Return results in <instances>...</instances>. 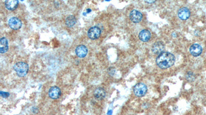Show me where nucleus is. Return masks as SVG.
<instances>
[{
  "mask_svg": "<svg viewBox=\"0 0 206 115\" xmlns=\"http://www.w3.org/2000/svg\"><path fill=\"white\" fill-rule=\"evenodd\" d=\"M76 18L73 15H69L67 17L66 20H65V24L68 27H73L76 24Z\"/></svg>",
  "mask_w": 206,
  "mask_h": 115,
  "instance_id": "dca6fc26",
  "label": "nucleus"
},
{
  "mask_svg": "<svg viewBox=\"0 0 206 115\" xmlns=\"http://www.w3.org/2000/svg\"><path fill=\"white\" fill-rule=\"evenodd\" d=\"M139 37L141 41L143 42H147L150 40L151 37V33L147 29H144L140 32Z\"/></svg>",
  "mask_w": 206,
  "mask_h": 115,
  "instance_id": "f8f14e48",
  "label": "nucleus"
},
{
  "mask_svg": "<svg viewBox=\"0 0 206 115\" xmlns=\"http://www.w3.org/2000/svg\"><path fill=\"white\" fill-rule=\"evenodd\" d=\"M129 18L133 23H139L142 20V14L139 11L133 10L130 12Z\"/></svg>",
  "mask_w": 206,
  "mask_h": 115,
  "instance_id": "423d86ee",
  "label": "nucleus"
},
{
  "mask_svg": "<svg viewBox=\"0 0 206 115\" xmlns=\"http://www.w3.org/2000/svg\"><path fill=\"white\" fill-rule=\"evenodd\" d=\"M175 62V57L170 52H163L158 55L156 59L157 65L162 69L172 67Z\"/></svg>",
  "mask_w": 206,
  "mask_h": 115,
  "instance_id": "f257e3e1",
  "label": "nucleus"
},
{
  "mask_svg": "<svg viewBox=\"0 0 206 115\" xmlns=\"http://www.w3.org/2000/svg\"><path fill=\"white\" fill-rule=\"evenodd\" d=\"M203 52V48L201 46L198 44H192L190 48V52L191 54L194 57L200 56Z\"/></svg>",
  "mask_w": 206,
  "mask_h": 115,
  "instance_id": "9d476101",
  "label": "nucleus"
},
{
  "mask_svg": "<svg viewBox=\"0 0 206 115\" xmlns=\"http://www.w3.org/2000/svg\"><path fill=\"white\" fill-rule=\"evenodd\" d=\"M88 36L91 40H95L99 38L101 34V30L97 26L90 28L88 31Z\"/></svg>",
  "mask_w": 206,
  "mask_h": 115,
  "instance_id": "20e7f679",
  "label": "nucleus"
},
{
  "mask_svg": "<svg viewBox=\"0 0 206 115\" xmlns=\"http://www.w3.org/2000/svg\"><path fill=\"white\" fill-rule=\"evenodd\" d=\"M0 52L1 53H5L8 50V40L5 37H2L0 40Z\"/></svg>",
  "mask_w": 206,
  "mask_h": 115,
  "instance_id": "ddd939ff",
  "label": "nucleus"
},
{
  "mask_svg": "<svg viewBox=\"0 0 206 115\" xmlns=\"http://www.w3.org/2000/svg\"><path fill=\"white\" fill-rule=\"evenodd\" d=\"M61 89L57 86L51 87L48 91V96L52 99H57L61 97Z\"/></svg>",
  "mask_w": 206,
  "mask_h": 115,
  "instance_id": "1a4fd4ad",
  "label": "nucleus"
},
{
  "mask_svg": "<svg viewBox=\"0 0 206 115\" xmlns=\"http://www.w3.org/2000/svg\"><path fill=\"white\" fill-rule=\"evenodd\" d=\"M75 53L77 56L80 58H84L88 53V49L85 45L81 44L76 47Z\"/></svg>",
  "mask_w": 206,
  "mask_h": 115,
  "instance_id": "9b49d317",
  "label": "nucleus"
},
{
  "mask_svg": "<svg viewBox=\"0 0 206 115\" xmlns=\"http://www.w3.org/2000/svg\"><path fill=\"white\" fill-rule=\"evenodd\" d=\"M1 95L3 98H7L8 97L10 96V94L7 93V92H4L1 91Z\"/></svg>",
  "mask_w": 206,
  "mask_h": 115,
  "instance_id": "a211bd4d",
  "label": "nucleus"
},
{
  "mask_svg": "<svg viewBox=\"0 0 206 115\" xmlns=\"http://www.w3.org/2000/svg\"><path fill=\"white\" fill-rule=\"evenodd\" d=\"M19 4V1H6L5 2V7L9 10H14L17 8Z\"/></svg>",
  "mask_w": 206,
  "mask_h": 115,
  "instance_id": "2eb2a0df",
  "label": "nucleus"
},
{
  "mask_svg": "<svg viewBox=\"0 0 206 115\" xmlns=\"http://www.w3.org/2000/svg\"><path fill=\"white\" fill-rule=\"evenodd\" d=\"M165 49V46L162 41H157L152 46V50L155 54H160Z\"/></svg>",
  "mask_w": 206,
  "mask_h": 115,
  "instance_id": "6e6552de",
  "label": "nucleus"
},
{
  "mask_svg": "<svg viewBox=\"0 0 206 115\" xmlns=\"http://www.w3.org/2000/svg\"><path fill=\"white\" fill-rule=\"evenodd\" d=\"M8 25L11 29L18 30L22 27V21L17 17H12L8 21Z\"/></svg>",
  "mask_w": 206,
  "mask_h": 115,
  "instance_id": "39448f33",
  "label": "nucleus"
},
{
  "mask_svg": "<svg viewBox=\"0 0 206 115\" xmlns=\"http://www.w3.org/2000/svg\"><path fill=\"white\" fill-rule=\"evenodd\" d=\"M147 92V86L143 83H138L133 87V93L137 97L144 96Z\"/></svg>",
  "mask_w": 206,
  "mask_h": 115,
  "instance_id": "7ed1b4c3",
  "label": "nucleus"
},
{
  "mask_svg": "<svg viewBox=\"0 0 206 115\" xmlns=\"http://www.w3.org/2000/svg\"><path fill=\"white\" fill-rule=\"evenodd\" d=\"M178 17L181 20H187L190 17L191 12L187 8L181 7L178 10L177 12Z\"/></svg>",
  "mask_w": 206,
  "mask_h": 115,
  "instance_id": "0eeeda50",
  "label": "nucleus"
},
{
  "mask_svg": "<svg viewBox=\"0 0 206 115\" xmlns=\"http://www.w3.org/2000/svg\"><path fill=\"white\" fill-rule=\"evenodd\" d=\"M186 78L189 81H193L194 79V75L192 72H189L187 73L186 76Z\"/></svg>",
  "mask_w": 206,
  "mask_h": 115,
  "instance_id": "f3484780",
  "label": "nucleus"
},
{
  "mask_svg": "<svg viewBox=\"0 0 206 115\" xmlns=\"http://www.w3.org/2000/svg\"><path fill=\"white\" fill-rule=\"evenodd\" d=\"M106 93L105 90L102 87H98L97 89H95V90L94 92V96H95V98L99 100L104 99L106 97Z\"/></svg>",
  "mask_w": 206,
  "mask_h": 115,
  "instance_id": "4468645a",
  "label": "nucleus"
},
{
  "mask_svg": "<svg viewBox=\"0 0 206 115\" xmlns=\"http://www.w3.org/2000/svg\"><path fill=\"white\" fill-rule=\"evenodd\" d=\"M15 72L19 77H24L28 73L29 67L27 63L23 61H19L14 66Z\"/></svg>",
  "mask_w": 206,
  "mask_h": 115,
  "instance_id": "f03ea898",
  "label": "nucleus"
},
{
  "mask_svg": "<svg viewBox=\"0 0 206 115\" xmlns=\"http://www.w3.org/2000/svg\"><path fill=\"white\" fill-rule=\"evenodd\" d=\"M91 11V9H89V8L87 9V13H89Z\"/></svg>",
  "mask_w": 206,
  "mask_h": 115,
  "instance_id": "6ab92c4d",
  "label": "nucleus"
}]
</instances>
